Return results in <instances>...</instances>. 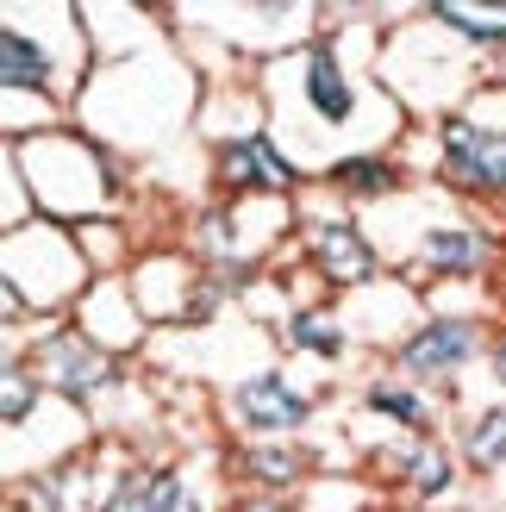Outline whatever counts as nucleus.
<instances>
[{
    "instance_id": "nucleus-1",
    "label": "nucleus",
    "mask_w": 506,
    "mask_h": 512,
    "mask_svg": "<svg viewBox=\"0 0 506 512\" xmlns=\"http://www.w3.org/2000/svg\"><path fill=\"white\" fill-rule=\"evenodd\" d=\"M444 157H450V175H457V182L506 194V138L475 132L469 119H450L444 125Z\"/></svg>"
},
{
    "instance_id": "nucleus-2",
    "label": "nucleus",
    "mask_w": 506,
    "mask_h": 512,
    "mask_svg": "<svg viewBox=\"0 0 506 512\" xmlns=\"http://www.w3.org/2000/svg\"><path fill=\"white\" fill-rule=\"evenodd\" d=\"M44 369L57 375V388H63L69 400H82V394H94V388H107V381L119 375L113 356L88 350L82 338H57V344H44Z\"/></svg>"
},
{
    "instance_id": "nucleus-3",
    "label": "nucleus",
    "mask_w": 506,
    "mask_h": 512,
    "mask_svg": "<svg viewBox=\"0 0 506 512\" xmlns=\"http://www.w3.org/2000/svg\"><path fill=\"white\" fill-rule=\"evenodd\" d=\"M219 175L225 182H238V188H288L294 182V169L275 157V144L269 138H238V144H225L219 150Z\"/></svg>"
},
{
    "instance_id": "nucleus-4",
    "label": "nucleus",
    "mask_w": 506,
    "mask_h": 512,
    "mask_svg": "<svg viewBox=\"0 0 506 512\" xmlns=\"http://www.w3.org/2000/svg\"><path fill=\"white\" fill-rule=\"evenodd\" d=\"M475 344V331L469 325H432V331H419V338H407V350H400V369H413V375H444V369H457L463 356Z\"/></svg>"
},
{
    "instance_id": "nucleus-5",
    "label": "nucleus",
    "mask_w": 506,
    "mask_h": 512,
    "mask_svg": "<svg viewBox=\"0 0 506 512\" xmlns=\"http://www.w3.org/2000/svg\"><path fill=\"white\" fill-rule=\"evenodd\" d=\"M107 512H200V506L182 494L175 475H125L119 494L107 500Z\"/></svg>"
},
{
    "instance_id": "nucleus-6",
    "label": "nucleus",
    "mask_w": 506,
    "mask_h": 512,
    "mask_svg": "<svg viewBox=\"0 0 506 512\" xmlns=\"http://www.w3.org/2000/svg\"><path fill=\"white\" fill-rule=\"evenodd\" d=\"M313 256L325 263V275H338V281H363L375 269V256L357 238V225H319V232H313Z\"/></svg>"
},
{
    "instance_id": "nucleus-7",
    "label": "nucleus",
    "mask_w": 506,
    "mask_h": 512,
    "mask_svg": "<svg viewBox=\"0 0 506 512\" xmlns=\"http://www.w3.org/2000/svg\"><path fill=\"white\" fill-rule=\"evenodd\" d=\"M238 406H244L250 425H300V419H307V400L288 394L282 375H257V381L238 394Z\"/></svg>"
},
{
    "instance_id": "nucleus-8",
    "label": "nucleus",
    "mask_w": 506,
    "mask_h": 512,
    "mask_svg": "<svg viewBox=\"0 0 506 512\" xmlns=\"http://www.w3.org/2000/svg\"><path fill=\"white\" fill-rule=\"evenodd\" d=\"M307 100H313L319 119H344L350 113V88H344V75H338V63H332L325 44L307 50Z\"/></svg>"
},
{
    "instance_id": "nucleus-9",
    "label": "nucleus",
    "mask_w": 506,
    "mask_h": 512,
    "mask_svg": "<svg viewBox=\"0 0 506 512\" xmlns=\"http://www.w3.org/2000/svg\"><path fill=\"white\" fill-rule=\"evenodd\" d=\"M0 82L7 88H50V63L32 38H0Z\"/></svg>"
},
{
    "instance_id": "nucleus-10",
    "label": "nucleus",
    "mask_w": 506,
    "mask_h": 512,
    "mask_svg": "<svg viewBox=\"0 0 506 512\" xmlns=\"http://www.w3.org/2000/svg\"><path fill=\"white\" fill-rule=\"evenodd\" d=\"M444 25H457L469 38H506V7H475V0H432Z\"/></svg>"
},
{
    "instance_id": "nucleus-11",
    "label": "nucleus",
    "mask_w": 506,
    "mask_h": 512,
    "mask_svg": "<svg viewBox=\"0 0 506 512\" xmlns=\"http://www.w3.org/2000/svg\"><path fill=\"white\" fill-rule=\"evenodd\" d=\"M425 256L438 269H475V238L469 232H432L425 238Z\"/></svg>"
},
{
    "instance_id": "nucleus-12",
    "label": "nucleus",
    "mask_w": 506,
    "mask_h": 512,
    "mask_svg": "<svg viewBox=\"0 0 506 512\" xmlns=\"http://www.w3.org/2000/svg\"><path fill=\"white\" fill-rule=\"evenodd\" d=\"M469 450H475V463H506V413H488L482 425H475Z\"/></svg>"
},
{
    "instance_id": "nucleus-13",
    "label": "nucleus",
    "mask_w": 506,
    "mask_h": 512,
    "mask_svg": "<svg viewBox=\"0 0 506 512\" xmlns=\"http://www.w3.org/2000/svg\"><path fill=\"white\" fill-rule=\"evenodd\" d=\"M288 338H294V344H313V350H325V356H338V331L319 325L313 313H294V319H288Z\"/></svg>"
},
{
    "instance_id": "nucleus-14",
    "label": "nucleus",
    "mask_w": 506,
    "mask_h": 512,
    "mask_svg": "<svg viewBox=\"0 0 506 512\" xmlns=\"http://www.w3.org/2000/svg\"><path fill=\"white\" fill-rule=\"evenodd\" d=\"M338 175H344V182H350V188H363V194H382V188L394 182V175H388L382 163H369V157H350V163H344Z\"/></svg>"
},
{
    "instance_id": "nucleus-15",
    "label": "nucleus",
    "mask_w": 506,
    "mask_h": 512,
    "mask_svg": "<svg viewBox=\"0 0 506 512\" xmlns=\"http://www.w3.org/2000/svg\"><path fill=\"white\" fill-rule=\"evenodd\" d=\"M369 406H375V413H388V419H400V425H419V400L400 394V388H375Z\"/></svg>"
},
{
    "instance_id": "nucleus-16",
    "label": "nucleus",
    "mask_w": 506,
    "mask_h": 512,
    "mask_svg": "<svg viewBox=\"0 0 506 512\" xmlns=\"http://www.w3.org/2000/svg\"><path fill=\"white\" fill-rule=\"evenodd\" d=\"M250 469H257L263 481H294L300 456H294V450H257V456H250Z\"/></svg>"
},
{
    "instance_id": "nucleus-17",
    "label": "nucleus",
    "mask_w": 506,
    "mask_h": 512,
    "mask_svg": "<svg viewBox=\"0 0 506 512\" xmlns=\"http://www.w3.org/2000/svg\"><path fill=\"white\" fill-rule=\"evenodd\" d=\"M25 413H32V375H7V419H25Z\"/></svg>"
},
{
    "instance_id": "nucleus-18",
    "label": "nucleus",
    "mask_w": 506,
    "mask_h": 512,
    "mask_svg": "<svg viewBox=\"0 0 506 512\" xmlns=\"http://www.w3.org/2000/svg\"><path fill=\"white\" fill-rule=\"evenodd\" d=\"M419 488H444V463H438V456H419Z\"/></svg>"
},
{
    "instance_id": "nucleus-19",
    "label": "nucleus",
    "mask_w": 506,
    "mask_h": 512,
    "mask_svg": "<svg viewBox=\"0 0 506 512\" xmlns=\"http://www.w3.org/2000/svg\"><path fill=\"white\" fill-rule=\"evenodd\" d=\"M238 512H288V506H238Z\"/></svg>"
},
{
    "instance_id": "nucleus-20",
    "label": "nucleus",
    "mask_w": 506,
    "mask_h": 512,
    "mask_svg": "<svg viewBox=\"0 0 506 512\" xmlns=\"http://www.w3.org/2000/svg\"><path fill=\"white\" fill-rule=\"evenodd\" d=\"M494 369H500V381H506V344H500V363H494Z\"/></svg>"
}]
</instances>
